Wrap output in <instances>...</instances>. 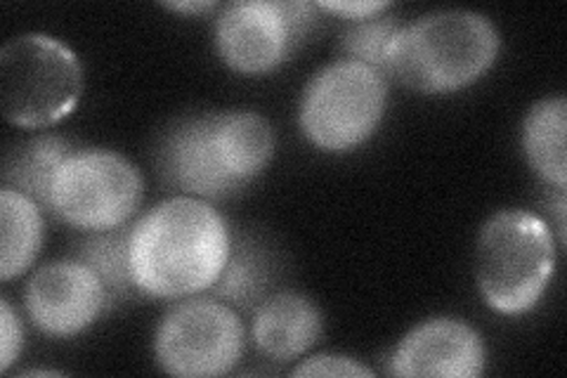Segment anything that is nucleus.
Here are the masks:
<instances>
[{"label":"nucleus","mask_w":567,"mask_h":378,"mask_svg":"<svg viewBox=\"0 0 567 378\" xmlns=\"http://www.w3.org/2000/svg\"><path fill=\"white\" fill-rule=\"evenodd\" d=\"M135 292L183 300L210 292L233 256V234L210 202L177 194L131 227Z\"/></svg>","instance_id":"1"},{"label":"nucleus","mask_w":567,"mask_h":378,"mask_svg":"<svg viewBox=\"0 0 567 378\" xmlns=\"http://www.w3.org/2000/svg\"><path fill=\"white\" fill-rule=\"evenodd\" d=\"M502 52V35L489 17L442 10L400 27L390 48L385 79L423 95L458 93L481 81Z\"/></svg>","instance_id":"2"},{"label":"nucleus","mask_w":567,"mask_h":378,"mask_svg":"<svg viewBox=\"0 0 567 378\" xmlns=\"http://www.w3.org/2000/svg\"><path fill=\"white\" fill-rule=\"evenodd\" d=\"M556 237L539 215L499 211L475 244L477 292L494 313L518 317L537 308L556 273Z\"/></svg>","instance_id":"3"},{"label":"nucleus","mask_w":567,"mask_h":378,"mask_svg":"<svg viewBox=\"0 0 567 378\" xmlns=\"http://www.w3.org/2000/svg\"><path fill=\"white\" fill-rule=\"evenodd\" d=\"M81 95V60L55 35L22 33L0 50V100L14 129L58 125L74 114Z\"/></svg>","instance_id":"4"},{"label":"nucleus","mask_w":567,"mask_h":378,"mask_svg":"<svg viewBox=\"0 0 567 378\" xmlns=\"http://www.w3.org/2000/svg\"><path fill=\"white\" fill-rule=\"evenodd\" d=\"M388 110V79L367 64L339 60L303 90L298 123L312 147L346 154L374 137Z\"/></svg>","instance_id":"5"},{"label":"nucleus","mask_w":567,"mask_h":378,"mask_svg":"<svg viewBox=\"0 0 567 378\" xmlns=\"http://www.w3.org/2000/svg\"><path fill=\"white\" fill-rule=\"evenodd\" d=\"M145 180L131 159L114 150H71L50 185L48 208L71 227L110 232L140 211Z\"/></svg>","instance_id":"6"},{"label":"nucleus","mask_w":567,"mask_h":378,"mask_svg":"<svg viewBox=\"0 0 567 378\" xmlns=\"http://www.w3.org/2000/svg\"><path fill=\"white\" fill-rule=\"evenodd\" d=\"M246 331L239 313L218 298H183L162 317L154 357L177 378H216L233 371L244 355Z\"/></svg>","instance_id":"7"},{"label":"nucleus","mask_w":567,"mask_h":378,"mask_svg":"<svg viewBox=\"0 0 567 378\" xmlns=\"http://www.w3.org/2000/svg\"><path fill=\"white\" fill-rule=\"evenodd\" d=\"M310 3L293 0H239L223 8L216 22V50L227 69L262 76L287 62L315 27Z\"/></svg>","instance_id":"8"},{"label":"nucleus","mask_w":567,"mask_h":378,"mask_svg":"<svg viewBox=\"0 0 567 378\" xmlns=\"http://www.w3.org/2000/svg\"><path fill=\"white\" fill-rule=\"evenodd\" d=\"M112 300L102 279L79 258L39 267L24 292L33 327L52 338H71L91 329Z\"/></svg>","instance_id":"9"},{"label":"nucleus","mask_w":567,"mask_h":378,"mask_svg":"<svg viewBox=\"0 0 567 378\" xmlns=\"http://www.w3.org/2000/svg\"><path fill=\"white\" fill-rule=\"evenodd\" d=\"M485 340L456 317L421 321L395 346L388 371L402 378H477L485 374Z\"/></svg>","instance_id":"10"},{"label":"nucleus","mask_w":567,"mask_h":378,"mask_svg":"<svg viewBox=\"0 0 567 378\" xmlns=\"http://www.w3.org/2000/svg\"><path fill=\"white\" fill-rule=\"evenodd\" d=\"M158 168L166 183L185 196L225 202L239 194L213 152L206 116H194L173 125L158 150Z\"/></svg>","instance_id":"11"},{"label":"nucleus","mask_w":567,"mask_h":378,"mask_svg":"<svg viewBox=\"0 0 567 378\" xmlns=\"http://www.w3.org/2000/svg\"><path fill=\"white\" fill-rule=\"evenodd\" d=\"M324 317L317 305L296 292L265 296L254 310L251 340L272 362H293L308 355L322 338Z\"/></svg>","instance_id":"12"},{"label":"nucleus","mask_w":567,"mask_h":378,"mask_svg":"<svg viewBox=\"0 0 567 378\" xmlns=\"http://www.w3.org/2000/svg\"><path fill=\"white\" fill-rule=\"evenodd\" d=\"M206 123L218 164L239 192L270 166L277 140L268 119L248 110H229L206 114Z\"/></svg>","instance_id":"13"},{"label":"nucleus","mask_w":567,"mask_h":378,"mask_svg":"<svg viewBox=\"0 0 567 378\" xmlns=\"http://www.w3.org/2000/svg\"><path fill=\"white\" fill-rule=\"evenodd\" d=\"M45 239L43 206L24 192L0 190V279L29 273Z\"/></svg>","instance_id":"14"},{"label":"nucleus","mask_w":567,"mask_h":378,"mask_svg":"<svg viewBox=\"0 0 567 378\" xmlns=\"http://www.w3.org/2000/svg\"><path fill=\"white\" fill-rule=\"evenodd\" d=\"M567 102L563 95L537 102L523 121V152L529 168L546 185L565 190L567 185Z\"/></svg>","instance_id":"15"},{"label":"nucleus","mask_w":567,"mask_h":378,"mask_svg":"<svg viewBox=\"0 0 567 378\" xmlns=\"http://www.w3.org/2000/svg\"><path fill=\"white\" fill-rule=\"evenodd\" d=\"M71 154L66 140L58 135H39L20 142L6 156L3 187L24 192L33 202L48 208L50 185L62 161Z\"/></svg>","instance_id":"16"},{"label":"nucleus","mask_w":567,"mask_h":378,"mask_svg":"<svg viewBox=\"0 0 567 378\" xmlns=\"http://www.w3.org/2000/svg\"><path fill=\"white\" fill-rule=\"evenodd\" d=\"M270 284V260L258 246H233L220 279L210 294L218 300L233 305L235 310H256L268 296Z\"/></svg>","instance_id":"17"},{"label":"nucleus","mask_w":567,"mask_h":378,"mask_svg":"<svg viewBox=\"0 0 567 378\" xmlns=\"http://www.w3.org/2000/svg\"><path fill=\"white\" fill-rule=\"evenodd\" d=\"M131 227L93 232V237L79 244L74 258L85 263L102 279L112 298L126 296L133 286L131 277Z\"/></svg>","instance_id":"18"},{"label":"nucleus","mask_w":567,"mask_h":378,"mask_svg":"<svg viewBox=\"0 0 567 378\" xmlns=\"http://www.w3.org/2000/svg\"><path fill=\"white\" fill-rule=\"evenodd\" d=\"M400 31V24L393 20V17H371V20L362 22H352V27L343 33L341 39V52L343 60H352L367 64L371 69L381 71L385 76V64L390 48H393L395 35Z\"/></svg>","instance_id":"19"},{"label":"nucleus","mask_w":567,"mask_h":378,"mask_svg":"<svg viewBox=\"0 0 567 378\" xmlns=\"http://www.w3.org/2000/svg\"><path fill=\"white\" fill-rule=\"evenodd\" d=\"M291 376L303 378V376H322V378H371L374 371L364 367L360 359H352L348 355H333V353H322L308 357L306 362H300Z\"/></svg>","instance_id":"20"},{"label":"nucleus","mask_w":567,"mask_h":378,"mask_svg":"<svg viewBox=\"0 0 567 378\" xmlns=\"http://www.w3.org/2000/svg\"><path fill=\"white\" fill-rule=\"evenodd\" d=\"M24 346L22 321L12 310L10 300H0V371H10V367L20 359Z\"/></svg>","instance_id":"21"},{"label":"nucleus","mask_w":567,"mask_h":378,"mask_svg":"<svg viewBox=\"0 0 567 378\" xmlns=\"http://www.w3.org/2000/svg\"><path fill=\"white\" fill-rule=\"evenodd\" d=\"M317 10L329 12L333 17H341V20H350V22H362V20H371V17H379L385 10H390V3H367V0H354V3H319Z\"/></svg>","instance_id":"22"},{"label":"nucleus","mask_w":567,"mask_h":378,"mask_svg":"<svg viewBox=\"0 0 567 378\" xmlns=\"http://www.w3.org/2000/svg\"><path fill=\"white\" fill-rule=\"evenodd\" d=\"M166 10L171 12H183V14H204V12H210L216 10L218 3H213V0H183V3H164Z\"/></svg>","instance_id":"23"},{"label":"nucleus","mask_w":567,"mask_h":378,"mask_svg":"<svg viewBox=\"0 0 567 378\" xmlns=\"http://www.w3.org/2000/svg\"><path fill=\"white\" fill-rule=\"evenodd\" d=\"M24 376H58V371H43V369H31V371H24Z\"/></svg>","instance_id":"24"}]
</instances>
